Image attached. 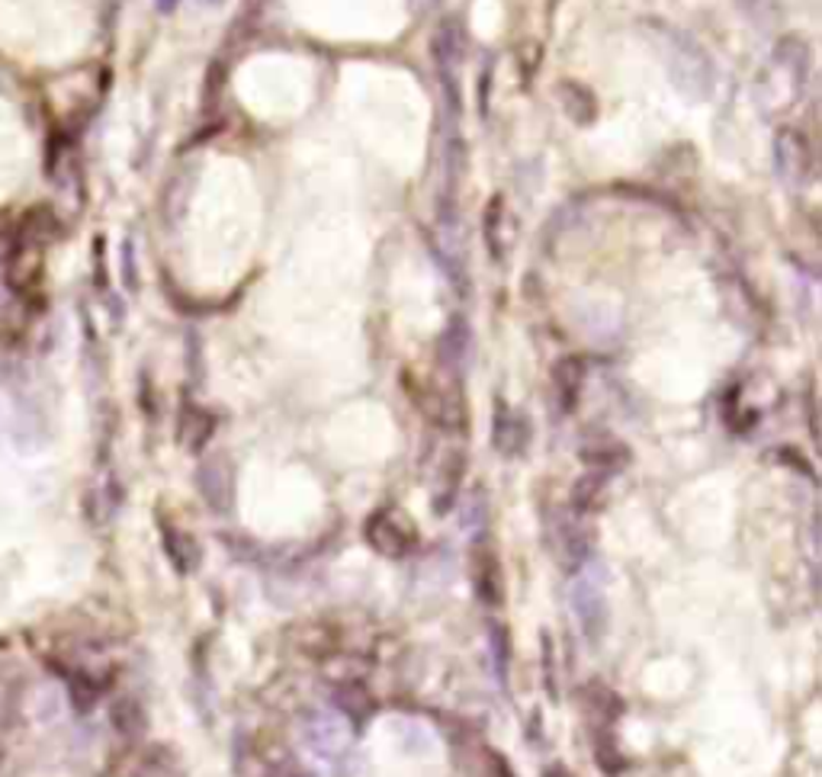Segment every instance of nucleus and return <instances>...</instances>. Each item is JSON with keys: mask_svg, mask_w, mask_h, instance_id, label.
<instances>
[{"mask_svg": "<svg viewBox=\"0 0 822 777\" xmlns=\"http://www.w3.org/2000/svg\"><path fill=\"white\" fill-rule=\"evenodd\" d=\"M813 78V52L803 36H784L755 81V103L768 119L793 110Z\"/></svg>", "mask_w": 822, "mask_h": 777, "instance_id": "nucleus-1", "label": "nucleus"}, {"mask_svg": "<svg viewBox=\"0 0 822 777\" xmlns=\"http://www.w3.org/2000/svg\"><path fill=\"white\" fill-rule=\"evenodd\" d=\"M649 36L665 61V74L684 100H706L716 87V64L706 49L684 29L669 27L662 20L649 23Z\"/></svg>", "mask_w": 822, "mask_h": 777, "instance_id": "nucleus-2", "label": "nucleus"}, {"mask_svg": "<svg viewBox=\"0 0 822 777\" xmlns=\"http://www.w3.org/2000/svg\"><path fill=\"white\" fill-rule=\"evenodd\" d=\"M774 168H778L781 183L791 193H800V190H806L813 183V177H816L813 145L800 129H793V126L778 129V136H774Z\"/></svg>", "mask_w": 822, "mask_h": 777, "instance_id": "nucleus-3", "label": "nucleus"}, {"mask_svg": "<svg viewBox=\"0 0 822 777\" xmlns=\"http://www.w3.org/2000/svg\"><path fill=\"white\" fill-rule=\"evenodd\" d=\"M572 610L582 624V634L588 642H601V636L608 634V595H604V578L601 576H575L572 581Z\"/></svg>", "mask_w": 822, "mask_h": 777, "instance_id": "nucleus-4", "label": "nucleus"}, {"mask_svg": "<svg viewBox=\"0 0 822 777\" xmlns=\"http://www.w3.org/2000/svg\"><path fill=\"white\" fill-rule=\"evenodd\" d=\"M363 537L373 552H380L385 559H402L414 549V527H409V520L402 518L399 511L392 508H382L377 515L367 518V527H363Z\"/></svg>", "mask_w": 822, "mask_h": 777, "instance_id": "nucleus-5", "label": "nucleus"}, {"mask_svg": "<svg viewBox=\"0 0 822 777\" xmlns=\"http://www.w3.org/2000/svg\"><path fill=\"white\" fill-rule=\"evenodd\" d=\"M492 444L501 457H521L530 444V421L524 411H514L504 402L495 408V425H492Z\"/></svg>", "mask_w": 822, "mask_h": 777, "instance_id": "nucleus-6", "label": "nucleus"}, {"mask_svg": "<svg viewBox=\"0 0 822 777\" xmlns=\"http://www.w3.org/2000/svg\"><path fill=\"white\" fill-rule=\"evenodd\" d=\"M630 447L623 440H616L611 434H594L582 444V462L594 472H604V476H616L630 466Z\"/></svg>", "mask_w": 822, "mask_h": 777, "instance_id": "nucleus-7", "label": "nucleus"}, {"mask_svg": "<svg viewBox=\"0 0 822 777\" xmlns=\"http://www.w3.org/2000/svg\"><path fill=\"white\" fill-rule=\"evenodd\" d=\"M472 588L485 607H499L504 601V572L499 556L492 549L479 547L472 556Z\"/></svg>", "mask_w": 822, "mask_h": 777, "instance_id": "nucleus-8", "label": "nucleus"}, {"mask_svg": "<svg viewBox=\"0 0 822 777\" xmlns=\"http://www.w3.org/2000/svg\"><path fill=\"white\" fill-rule=\"evenodd\" d=\"M588 367L582 357H562L553 367V392H557L559 411L572 415L579 408V399L585 392Z\"/></svg>", "mask_w": 822, "mask_h": 777, "instance_id": "nucleus-9", "label": "nucleus"}, {"mask_svg": "<svg viewBox=\"0 0 822 777\" xmlns=\"http://www.w3.org/2000/svg\"><path fill=\"white\" fill-rule=\"evenodd\" d=\"M197 486L203 501H209L215 511H225L229 508V498H232V469L222 457H209L197 472Z\"/></svg>", "mask_w": 822, "mask_h": 777, "instance_id": "nucleus-10", "label": "nucleus"}, {"mask_svg": "<svg viewBox=\"0 0 822 777\" xmlns=\"http://www.w3.org/2000/svg\"><path fill=\"white\" fill-rule=\"evenodd\" d=\"M161 544H164V552H168L171 566H174L180 576H190L200 566V544L187 530L164 524L161 527Z\"/></svg>", "mask_w": 822, "mask_h": 777, "instance_id": "nucleus-11", "label": "nucleus"}, {"mask_svg": "<svg viewBox=\"0 0 822 777\" xmlns=\"http://www.w3.org/2000/svg\"><path fill=\"white\" fill-rule=\"evenodd\" d=\"M110 723H113L119 739H126V743L146 739L148 714L136 697H119V700H113V707H110Z\"/></svg>", "mask_w": 822, "mask_h": 777, "instance_id": "nucleus-12", "label": "nucleus"}, {"mask_svg": "<svg viewBox=\"0 0 822 777\" xmlns=\"http://www.w3.org/2000/svg\"><path fill=\"white\" fill-rule=\"evenodd\" d=\"M585 515H569V518L562 520V552H565V566H569V572H579L582 566H588V559H591V534H588V527L582 524Z\"/></svg>", "mask_w": 822, "mask_h": 777, "instance_id": "nucleus-13", "label": "nucleus"}, {"mask_svg": "<svg viewBox=\"0 0 822 777\" xmlns=\"http://www.w3.org/2000/svg\"><path fill=\"white\" fill-rule=\"evenodd\" d=\"M557 93L562 110H565V116H569L575 126H591V122L598 119L594 93H591L585 84H579V81H559Z\"/></svg>", "mask_w": 822, "mask_h": 777, "instance_id": "nucleus-14", "label": "nucleus"}, {"mask_svg": "<svg viewBox=\"0 0 822 777\" xmlns=\"http://www.w3.org/2000/svg\"><path fill=\"white\" fill-rule=\"evenodd\" d=\"M215 431V418L200 408V405H187L183 415H180V425H177V440L187 447V450H203L206 440Z\"/></svg>", "mask_w": 822, "mask_h": 777, "instance_id": "nucleus-15", "label": "nucleus"}, {"mask_svg": "<svg viewBox=\"0 0 822 777\" xmlns=\"http://www.w3.org/2000/svg\"><path fill=\"white\" fill-rule=\"evenodd\" d=\"M341 729H344L341 723L328 720V717H312L305 723V743L331 761V758H338L341 751L348 749V739H344Z\"/></svg>", "mask_w": 822, "mask_h": 777, "instance_id": "nucleus-16", "label": "nucleus"}, {"mask_svg": "<svg viewBox=\"0 0 822 777\" xmlns=\"http://www.w3.org/2000/svg\"><path fill=\"white\" fill-rule=\"evenodd\" d=\"M608 482H611V476L588 469L585 476L572 486V511L575 515H594L608 498Z\"/></svg>", "mask_w": 822, "mask_h": 777, "instance_id": "nucleus-17", "label": "nucleus"}, {"mask_svg": "<svg viewBox=\"0 0 822 777\" xmlns=\"http://www.w3.org/2000/svg\"><path fill=\"white\" fill-rule=\"evenodd\" d=\"M591 746H594V761H598V768H601L604 775L616 777L626 771V758H623V751L616 746V736L611 733V726L598 723V726L591 729Z\"/></svg>", "mask_w": 822, "mask_h": 777, "instance_id": "nucleus-18", "label": "nucleus"}, {"mask_svg": "<svg viewBox=\"0 0 822 777\" xmlns=\"http://www.w3.org/2000/svg\"><path fill=\"white\" fill-rule=\"evenodd\" d=\"M485 649H489V665H492V671H495V681L504 685V678H508V663H511V636H508L501 620H489V624H485Z\"/></svg>", "mask_w": 822, "mask_h": 777, "instance_id": "nucleus-19", "label": "nucleus"}, {"mask_svg": "<svg viewBox=\"0 0 822 777\" xmlns=\"http://www.w3.org/2000/svg\"><path fill=\"white\" fill-rule=\"evenodd\" d=\"M467 353H470V328L467 321L453 318L441 338V360L450 370H460L467 363Z\"/></svg>", "mask_w": 822, "mask_h": 777, "instance_id": "nucleus-20", "label": "nucleus"}, {"mask_svg": "<svg viewBox=\"0 0 822 777\" xmlns=\"http://www.w3.org/2000/svg\"><path fill=\"white\" fill-rule=\"evenodd\" d=\"M107 685H100L93 675L88 671H71L68 675V697H71V707L78 710V714H90L93 707H97V700H100V694H103Z\"/></svg>", "mask_w": 822, "mask_h": 777, "instance_id": "nucleus-21", "label": "nucleus"}, {"mask_svg": "<svg viewBox=\"0 0 822 777\" xmlns=\"http://www.w3.org/2000/svg\"><path fill=\"white\" fill-rule=\"evenodd\" d=\"M501 219H504V197H492L485 212H482V231H485V245L492 251V258H504V238H501Z\"/></svg>", "mask_w": 822, "mask_h": 777, "instance_id": "nucleus-22", "label": "nucleus"}, {"mask_svg": "<svg viewBox=\"0 0 822 777\" xmlns=\"http://www.w3.org/2000/svg\"><path fill=\"white\" fill-rule=\"evenodd\" d=\"M463 515H467V527H482L485 524V498H482V491L475 489L470 498H463Z\"/></svg>", "mask_w": 822, "mask_h": 777, "instance_id": "nucleus-23", "label": "nucleus"}, {"mask_svg": "<svg viewBox=\"0 0 822 777\" xmlns=\"http://www.w3.org/2000/svg\"><path fill=\"white\" fill-rule=\"evenodd\" d=\"M485 777H518L511 771V765L504 761L501 751H485Z\"/></svg>", "mask_w": 822, "mask_h": 777, "instance_id": "nucleus-24", "label": "nucleus"}, {"mask_svg": "<svg viewBox=\"0 0 822 777\" xmlns=\"http://www.w3.org/2000/svg\"><path fill=\"white\" fill-rule=\"evenodd\" d=\"M122 251H126V255H122V260H126V283H129V287L136 289V267H132V245L126 241V248H122Z\"/></svg>", "mask_w": 822, "mask_h": 777, "instance_id": "nucleus-25", "label": "nucleus"}, {"mask_svg": "<svg viewBox=\"0 0 822 777\" xmlns=\"http://www.w3.org/2000/svg\"><path fill=\"white\" fill-rule=\"evenodd\" d=\"M180 0H154V7L161 10V13H174V7Z\"/></svg>", "mask_w": 822, "mask_h": 777, "instance_id": "nucleus-26", "label": "nucleus"}, {"mask_svg": "<svg viewBox=\"0 0 822 777\" xmlns=\"http://www.w3.org/2000/svg\"><path fill=\"white\" fill-rule=\"evenodd\" d=\"M543 777H572V775H569V771H565L562 765H550V768L543 771Z\"/></svg>", "mask_w": 822, "mask_h": 777, "instance_id": "nucleus-27", "label": "nucleus"}]
</instances>
